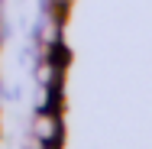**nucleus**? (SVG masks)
<instances>
[{"instance_id":"1","label":"nucleus","mask_w":152,"mask_h":149,"mask_svg":"<svg viewBox=\"0 0 152 149\" xmlns=\"http://www.w3.org/2000/svg\"><path fill=\"white\" fill-rule=\"evenodd\" d=\"M32 136L45 146H61V120L52 110H39L32 120Z\"/></svg>"},{"instance_id":"2","label":"nucleus","mask_w":152,"mask_h":149,"mask_svg":"<svg viewBox=\"0 0 152 149\" xmlns=\"http://www.w3.org/2000/svg\"><path fill=\"white\" fill-rule=\"evenodd\" d=\"M52 3H71V0H52Z\"/></svg>"},{"instance_id":"3","label":"nucleus","mask_w":152,"mask_h":149,"mask_svg":"<svg viewBox=\"0 0 152 149\" xmlns=\"http://www.w3.org/2000/svg\"><path fill=\"white\" fill-rule=\"evenodd\" d=\"M49 149H58V146H49Z\"/></svg>"}]
</instances>
